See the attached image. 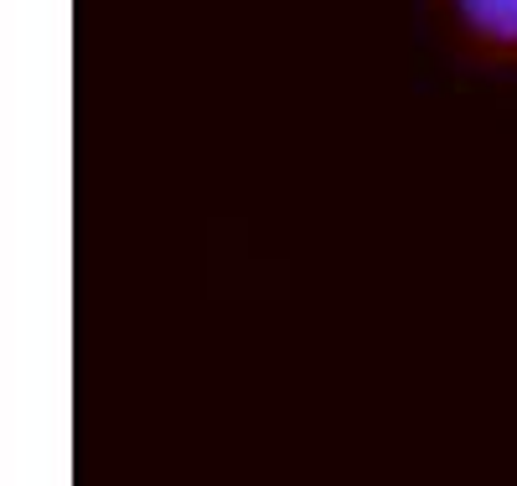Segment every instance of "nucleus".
<instances>
[{
    "mask_svg": "<svg viewBox=\"0 0 517 486\" xmlns=\"http://www.w3.org/2000/svg\"><path fill=\"white\" fill-rule=\"evenodd\" d=\"M450 11L471 42L517 63V0H450Z\"/></svg>",
    "mask_w": 517,
    "mask_h": 486,
    "instance_id": "nucleus-1",
    "label": "nucleus"
}]
</instances>
